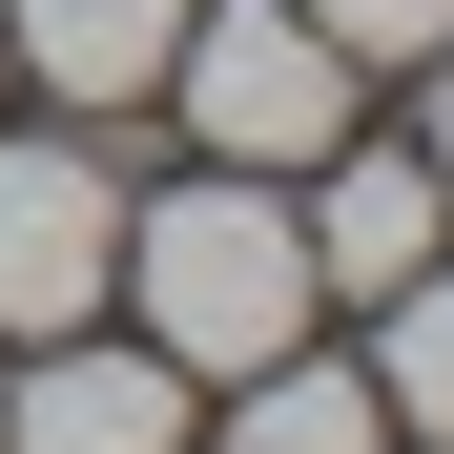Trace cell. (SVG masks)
Listing matches in <instances>:
<instances>
[{"label":"cell","instance_id":"obj_4","mask_svg":"<svg viewBox=\"0 0 454 454\" xmlns=\"http://www.w3.org/2000/svg\"><path fill=\"white\" fill-rule=\"evenodd\" d=\"M0 454H186V372H166V351L42 331V372L0 393Z\"/></svg>","mask_w":454,"mask_h":454},{"label":"cell","instance_id":"obj_3","mask_svg":"<svg viewBox=\"0 0 454 454\" xmlns=\"http://www.w3.org/2000/svg\"><path fill=\"white\" fill-rule=\"evenodd\" d=\"M124 289V166L104 145H0V331H83Z\"/></svg>","mask_w":454,"mask_h":454},{"label":"cell","instance_id":"obj_5","mask_svg":"<svg viewBox=\"0 0 454 454\" xmlns=\"http://www.w3.org/2000/svg\"><path fill=\"white\" fill-rule=\"evenodd\" d=\"M434 227H454L434 145H351L331 207H310V289H413V269H434Z\"/></svg>","mask_w":454,"mask_h":454},{"label":"cell","instance_id":"obj_10","mask_svg":"<svg viewBox=\"0 0 454 454\" xmlns=\"http://www.w3.org/2000/svg\"><path fill=\"white\" fill-rule=\"evenodd\" d=\"M434 62H454V42H434ZM434 186H454V104H434Z\"/></svg>","mask_w":454,"mask_h":454},{"label":"cell","instance_id":"obj_9","mask_svg":"<svg viewBox=\"0 0 454 454\" xmlns=\"http://www.w3.org/2000/svg\"><path fill=\"white\" fill-rule=\"evenodd\" d=\"M310 21H331L351 62H434V42H454V0H310Z\"/></svg>","mask_w":454,"mask_h":454},{"label":"cell","instance_id":"obj_6","mask_svg":"<svg viewBox=\"0 0 454 454\" xmlns=\"http://www.w3.org/2000/svg\"><path fill=\"white\" fill-rule=\"evenodd\" d=\"M186 42V0H0V62H42L62 104H145Z\"/></svg>","mask_w":454,"mask_h":454},{"label":"cell","instance_id":"obj_2","mask_svg":"<svg viewBox=\"0 0 454 454\" xmlns=\"http://www.w3.org/2000/svg\"><path fill=\"white\" fill-rule=\"evenodd\" d=\"M166 104L207 124V166H331V124H351V42L310 21V0H186V42H166Z\"/></svg>","mask_w":454,"mask_h":454},{"label":"cell","instance_id":"obj_7","mask_svg":"<svg viewBox=\"0 0 454 454\" xmlns=\"http://www.w3.org/2000/svg\"><path fill=\"white\" fill-rule=\"evenodd\" d=\"M227 393H248V413H227V454H393L372 372H351V351H310V331H289L269 372H227Z\"/></svg>","mask_w":454,"mask_h":454},{"label":"cell","instance_id":"obj_8","mask_svg":"<svg viewBox=\"0 0 454 454\" xmlns=\"http://www.w3.org/2000/svg\"><path fill=\"white\" fill-rule=\"evenodd\" d=\"M372 310H393V351H372V413H393V434H454V269L372 289Z\"/></svg>","mask_w":454,"mask_h":454},{"label":"cell","instance_id":"obj_1","mask_svg":"<svg viewBox=\"0 0 454 454\" xmlns=\"http://www.w3.org/2000/svg\"><path fill=\"white\" fill-rule=\"evenodd\" d=\"M124 289H145V351L166 372H269L289 331H310V227H289L248 166H207L124 227Z\"/></svg>","mask_w":454,"mask_h":454}]
</instances>
